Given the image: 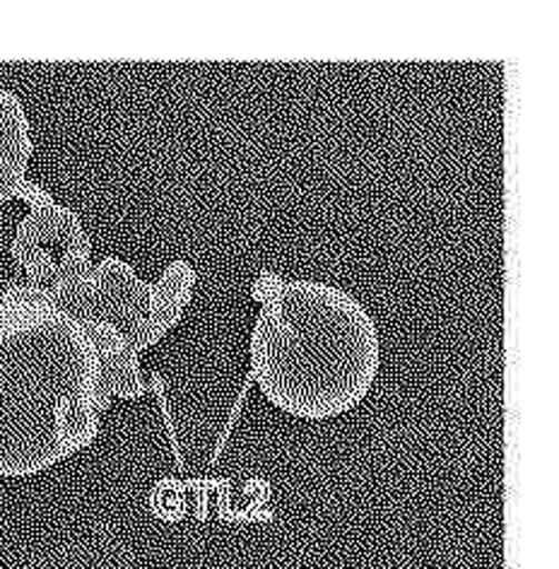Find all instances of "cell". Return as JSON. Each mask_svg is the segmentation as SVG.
I'll return each mask as SVG.
<instances>
[{"label": "cell", "instance_id": "cell-2", "mask_svg": "<svg viewBox=\"0 0 559 569\" xmlns=\"http://www.w3.org/2000/svg\"><path fill=\"white\" fill-rule=\"evenodd\" d=\"M109 403L84 333L70 352L0 355V473L32 476L90 447Z\"/></svg>", "mask_w": 559, "mask_h": 569}, {"label": "cell", "instance_id": "cell-1", "mask_svg": "<svg viewBox=\"0 0 559 569\" xmlns=\"http://www.w3.org/2000/svg\"><path fill=\"white\" fill-rule=\"evenodd\" d=\"M251 297L263 305L251 336V377L272 406L295 418L326 420L362 401L379 369L375 321L367 317L328 338L317 317L309 336L290 317L285 280L268 270L253 280Z\"/></svg>", "mask_w": 559, "mask_h": 569}, {"label": "cell", "instance_id": "cell-6", "mask_svg": "<svg viewBox=\"0 0 559 569\" xmlns=\"http://www.w3.org/2000/svg\"><path fill=\"white\" fill-rule=\"evenodd\" d=\"M196 270L186 261L169 263L162 278L154 282L152 309V340H162L181 321L186 307L193 297Z\"/></svg>", "mask_w": 559, "mask_h": 569}, {"label": "cell", "instance_id": "cell-4", "mask_svg": "<svg viewBox=\"0 0 559 569\" xmlns=\"http://www.w3.org/2000/svg\"><path fill=\"white\" fill-rule=\"evenodd\" d=\"M12 256L47 297L90 273V239L76 212L56 203L34 208L18 227Z\"/></svg>", "mask_w": 559, "mask_h": 569}, {"label": "cell", "instance_id": "cell-3", "mask_svg": "<svg viewBox=\"0 0 559 569\" xmlns=\"http://www.w3.org/2000/svg\"><path fill=\"white\" fill-rule=\"evenodd\" d=\"M49 300L76 323L99 321L111 326L136 355L154 346L152 309L154 282L136 278L133 268L109 256L88 276L63 284Z\"/></svg>", "mask_w": 559, "mask_h": 569}, {"label": "cell", "instance_id": "cell-5", "mask_svg": "<svg viewBox=\"0 0 559 569\" xmlns=\"http://www.w3.org/2000/svg\"><path fill=\"white\" fill-rule=\"evenodd\" d=\"M32 154V140L18 97L0 90V203L24 198L32 208L49 206L53 198L24 179V167Z\"/></svg>", "mask_w": 559, "mask_h": 569}]
</instances>
